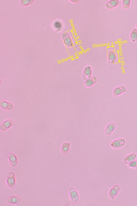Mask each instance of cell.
<instances>
[{
    "instance_id": "obj_1",
    "label": "cell",
    "mask_w": 137,
    "mask_h": 206,
    "mask_svg": "<svg viewBox=\"0 0 137 206\" xmlns=\"http://www.w3.org/2000/svg\"><path fill=\"white\" fill-rule=\"evenodd\" d=\"M69 194L70 198L73 203H76L79 201V195L77 190L74 188L72 187L69 190Z\"/></svg>"
},
{
    "instance_id": "obj_2",
    "label": "cell",
    "mask_w": 137,
    "mask_h": 206,
    "mask_svg": "<svg viewBox=\"0 0 137 206\" xmlns=\"http://www.w3.org/2000/svg\"><path fill=\"white\" fill-rule=\"evenodd\" d=\"M7 184L9 187H13L15 185V175L12 172L9 173L7 175Z\"/></svg>"
},
{
    "instance_id": "obj_3",
    "label": "cell",
    "mask_w": 137,
    "mask_h": 206,
    "mask_svg": "<svg viewBox=\"0 0 137 206\" xmlns=\"http://www.w3.org/2000/svg\"><path fill=\"white\" fill-rule=\"evenodd\" d=\"M62 38L64 43L67 47H70L73 46L70 35L67 33H64L62 35Z\"/></svg>"
},
{
    "instance_id": "obj_4",
    "label": "cell",
    "mask_w": 137,
    "mask_h": 206,
    "mask_svg": "<svg viewBox=\"0 0 137 206\" xmlns=\"http://www.w3.org/2000/svg\"><path fill=\"white\" fill-rule=\"evenodd\" d=\"M14 124V122L12 120H8L3 122L1 125L0 128L3 131H6L10 128Z\"/></svg>"
},
{
    "instance_id": "obj_5",
    "label": "cell",
    "mask_w": 137,
    "mask_h": 206,
    "mask_svg": "<svg viewBox=\"0 0 137 206\" xmlns=\"http://www.w3.org/2000/svg\"><path fill=\"white\" fill-rule=\"evenodd\" d=\"M1 107L2 109L7 110H11L13 108L12 104L4 101H1Z\"/></svg>"
},
{
    "instance_id": "obj_6",
    "label": "cell",
    "mask_w": 137,
    "mask_h": 206,
    "mask_svg": "<svg viewBox=\"0 0 137 206\" xmlns=\"http://www.w3.org/2000/svg\"><path fill=\"white\" fill-rule=\"evenodd\" d=\"M92 71L91 68L89 66L85 68L84 77L85 80H87L90 78Z\"/></svg>"
},
{
    "instance_id": "obj_7",
    "label": "cell",
    "mask_w": 137,
    "mask_h": 206,
    "mask_svg": "<svg viewBox=\"0 0 137 206\" xmlns=\"http://www.w3.org/2000/svg\"><path fill=\"white\" fill-rule=\"evenodd\" d=\"M119 3L120 2L119 1L112 0L107 3L106 6L108 8L111 9L119 5Z\"/></svg>"
},
{
    "instance_id": "obj_8",
    "label": "cell",
    "mask_w": 137,
    "mask_h": 206,
    "mask_svg": "<svg viewBox=\"0 0 137 206\" xmlns=\"http://www.w3.org/2000/svg\"><path fill=\"white\" fill-rule=\"evenodd\" d=\"M70 147V144L69 143L65 142L64 143L61 147L62 153L64 154H67L69 152Z\"/></svg>"
},
{
    "instance_id": "obj_9",
    "label": "cell",
    "mask_w": 137,
    "mask_h": 206,
    "mask_svg": "<svg viewBox=\"0 0 137 206\" xmlns=\"http://www.w3.org/2000/svg\"><path fill=\"white\" fill-rule=\"evenodd\" d=\"M8 157L12 165L14 166H16L17 161L16 155L13 153L10 154L8 155Z\"/></svg>"
},
{
    "instance_id": "obj_10",
    "label": "cell",
    "mask_w": 137,
    "mask_h": 206,
    "mask_svg": "<svg viewBox=\"0 0 137 206\" xmlns=\"http://www.w3.org/2000/svg\"><path fill=\"white\" fill-rule=\"evenodd\" d=\"M114 129V124L113 123H110L108 125L105 130V132L107 135L110 134Z\"/></svg>"
},
{
    "instance_id": "obj_11",
    "label": "cell",
    "mask_w": 137,
    "mask_h": 206,
    "mask_svg": "<svg viewBox=\"0 0 137 206\" xmlns=\"http://www.w3.org/2000/svg\"><path fill=\"white\" fill-rule=\"evenodd\" d=\"M8 201L9 203L15 204L19 203L20 200V199L17 196H13L8 198Z\"/></svg>"
},
{
    "instance_id": "obj_12",
    "label": "cell",
    "mask_w": 137,
    "mask_h": 206,
    "mask_svg": "<svg viewBox=\"0 0 137 206\" xmlns=\"http://www.w3.org/2000/svg\"><path fill=\"white\" fill-rule=\"evenodd\" d=\"M96 81V79L95 77H92L91 79L86 80L85 83V85L87 86H91L94 84Z\"/></svg>"
},
{
    "instance_id": "obj_13",
    "label": "cell",
    "mask_w": 137,
    "mask_h": 206,
    "mask_svg": "<svg viewBox=\"0 0 137 206\" xmlns=\"http://www.w3.org/2000/svg\"><path fill=\"white\" fill-rule=\"evenodd\" d=\"M130 39L133 42H135L137 40V30L136 28H134L132 30L131 35Z\"/></svg>"
},
{
    "instance_id": "obj_14",
    "label": "cell",
    "mask_w": 137,
    "mask_h": 206,
    "mask_svg": "<svg viewBox=\"0 0 137 206\" xmlns=\"http://www.w3.org/2000/svg\"><path fill=\"white\" fill-rule=\"evenodd\" d=\"M109 60L110 62L114 63L116 61V56L115 52L113 51L110 52L109 54Z\"/></svg>"
},
{
    "instance_id": "obj_15",
    "label": "cell",
    "mask_w": 137,
    "mask_h": 206,
    "mask_svg": "<svg viewBox=\"0 0 137 206\" xmlns=\"http://www.w3.org/2000/svg\"><path fill=\"white\" fill-rule=\"evenodd\" d=\"M130 1L129 0H124L123 1V7L126 9H128L130 6Z\"/></svg>"
},
{
    "instance_id": "obj_16",
    "label": "cell",
    "mask_w": 137,
    "mask_h": 206,
    "mask_svg": "<svg viewBox=\"0 0 137 206\" xmlns=\"http://www.w3.org/2000/svg\"><path fill=\"white\" fill-rule=\"evenodd\" d=\"M33 1H21L20 4L22 7H24L32 4L33 2Z\"/></svg>"
},
{
    "instance_id": "obj_17",
    "label": "cell",
    "mask_w": 137,
    "mask_h": 206,
    "mask_svg": "<svg viewBox=\"0 0 137 206\" xmlns=\"http://www.w3.org/2000/svg\"><path fill=\"white\" fill-rule=\"evenodd\" d=\"M54 26L55 28L57 29V30H60L61 29L62 25L60 22H57L54 23Z\"/></svg>"
},
{
    "instance_id": "obj_18",
    "label": "cell",
    "mask_w": 137,
    "mask_h": 206,
    "mask_svg": "<svg viewBox=\"0 0 137 206\" xmlns=\"http://www.w3.org/2000/svg\"><path fill=\"white\" fill-rule=\"evenodd\" d=\"M71 1L72 2H73L75 3H77L79 2V1H76H76Z\"/></svg>"
},
{
    "instance_id": "obj_19",
    "label": "cell",
    "mask_w": 137,
    "mask_h": 206,
    "mask_svg": "<svg viewBox=\"0 0 137 206\" xmlns=\"http://www.w3.org/2000/svg\"><path fill=\"white\" fill-rule=\"evenodd\" d=\"M136 29H137V25H136Z\"/></svg>"
}]
</instances>
